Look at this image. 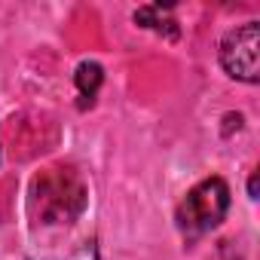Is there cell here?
I'll return each instance as SVG.
<instances>
[{
    "mask_svg": "<svg viewBox=\"0 0 260 260\" xmlns=\"http://www.w3.org/2000/svg\"><path fill=\"white\" fill-rule=\"evenodd\" d=\"M135 22L147 31H156V34L169 37V40H178V19H175L172 7H162V4L141 7V10H135Z\"/></svg>",
    "mask_w": 260,
    "mask_h": 260,
    "instance_id": "277c9868",
    "label": "cell"
},
{
    "mask_svg": "<svg viewBox=\"0 0 260 260\" xmlns=\"http://www.w3.org/2000/svg\"><path fill=\"white\" fill-rule=\"evenodd\" d=\"M220 68L242 83L260 80V25L245 22L220 40Z\"/></svg>",
    "mask_w": 260,
    "mask_h": 260,
    "instance_id": "3957f363",
    "label": "cell"
},
{
    "mask_svg": "<svg viewBox=\"0 0 260 260\" xmlns=\"http://www.w3.org/2000/svg\"><path fill=\"white\" fill-rule=\"evenodd\" d=\"M248 196L257 199V175H251V181H248Z\"/></svg>",
    "mask_w": 260,
    "mask_h": 260,
    "instance_id": "8992f818",
    "label": "cell"
},
{
    "mask_svg": "<svg viewBox=\"0 0 260 260\" xmlns=\"http://www.w3.org/2000/svg\"><path fill=\"white\" fill-rule=\"evenodd\" d=\"M104 83V68L98 61H83L77 68V89H80V98H83V107L95 101L98 89Z\"/></svg>",
    "mask_w": 260,
    "mask_h": 260,
    "instance_id": "5b68a950",
    "label": "cell"
},
{
    "mask_svg": "<svg viewBox=\"0 0 260 260\" xmlns=\"http://www.w3.org/2000/svg\"><path fill=\"white\" fill-rule=\"evenodd\" d=\"M230 211V187L223 178L199 181L178 208V226L184 236H202L214 230Z\"/></svg>",
    "mask_w": 260,
    "mask_h": 260,
    "instance_id": "7a4b0ae2",
    "label": "cell"
},
{
    "mask_svg": "<svg viewBox=\"0 0 260 260\" xmlns=\"http://www.w3.org/2000/svg\"><path fill=\"white\" fill-rule=\"evenodd\" d=\"M31 202L37 217H43L46 223H68L86 208V187L74 169L49 166L34 178Z\"/></svg>",
    "mask_w": 260,
    "mask_h": 260,
    "instance_id": "6da1fadb",
    "label": "cell"
}]
</instances>
